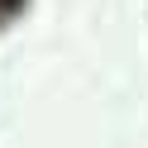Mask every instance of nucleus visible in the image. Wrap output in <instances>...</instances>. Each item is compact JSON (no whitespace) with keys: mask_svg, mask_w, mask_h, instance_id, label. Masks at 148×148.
<instances>
[{"mask_svg":"<svg viewBox=\"0 0 148 148\" xmlns=\"http://www.w3.org/2000/svg\"><path fill=\"white\" fill-rule=\"evenodd\" d=\"M14 5H19V0H0V10H14Z\"/></svg>","mask_w":148,"mask_h":148,"instance_id":"1","label":"nucleus"}]
</instances>
